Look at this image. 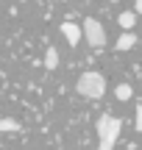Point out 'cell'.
<instances>
[{
    "label": "cell",
    "instance_id": "9",
    "mask_svg": "<svg viewBox=\"0 0 142 150\" xmlns=\"http://www.w3.org/2000/svg\"><path fill=\"white\" fill-rule=\"evenodd\" d=\"M45 67H48V70H56V67H59V50L56 47H48V53H45Z\"/></svg>",
    "mask_w": 142,
    "mask_h": 150
},
{
    "label": "cell",
    "instance_id": "4",
    "mask_svg": "<svg viewBox=\"0 0 142 150\" xmlns=\"http://www.w3.org/2000/svg\"><path fill=\"white\" fill-rule=\"evenodd\" d=\"M61 33H64L67 45H72V47H75V45L81 42V36H84V28L75 25V22H61Z\"/></svg>",
    "mask_w": 142,
    "mask_h": 150
},
{
    "label": "cell",
    "instance_id": "11",
    "mask_svg": "<svg viewBox=\"0 0 142 150\" xmlns=\"http://www.w3.org/2000/svg\"><path fill=\"white\" fill-rule=\"evenodd\" d=\"M134 11H137V14H142V0H137V3H134Z\"/></svg>",
    "mask_w": 142,
    "mask_h": 150
},
{
    "label": "cell",
    "instance_id": "6",
    "mask_svg": "<svg viewBox=\"0 0 142 150\" xmlns=\"http://www.w3.org/2000/svg\"><path fill=\"white\" fill-rule=\"evenodd\" d=\"M117 22H120L123 31H131V28L137 25V11H123V14L117 17Z\"/></svg>",
    "mask_w": 142,
    "mask_h": 150
},
{
    "label": "cell",
    "instance_id": "5",
    "mask_svg": "<svg viewBox=\"0 0 142 150\" xmlns=\"http://www.w3.org/2000/svg\"><path fill=\"white\" fill-rule=\"evenodd\" d=\"M134 45H137V36H134L131 31H123V33H120V39H117V45H114V47L120 50V53H126V50H131Z\"/></svg>",
    "mask_w": 142,
    "mask_h": 150
},
{
    "label": "cell",
    "instance_id": "7",
    "mask_svg": "<svg viewBox=\"0 0 142 150\" xmlns=\"http://www.w3.org/2000/svg\"><path fill=\"white\" fill-rule=\"evenodd\" d=\"M114 97H117L120 103H126V100H131V97H134V89H131L128 83H120V86L114 89Z\"/></svg>",
    "mask_w": 142,
    "mask_h": 150
},
{
    "label": "cell",
    "instance_id": "10",
    "mask_svg": "<svg viewBox=\"0 0 142 150\" xmlns=\"http://www.w3.org/2000/svg\"><path fill=\"white\" fill-rule=\"evenodd\" d=\"M134 128L142 134V106H137V114H134Z\"/></svg>",
    "mask_w": 142,
    "mask_h": 150
},
{
    "label": "cell",
    "instance_id": "2",
    "mask_svg": "<svg viewBox=\"0 0 142 150\" xmlns=\"http://www.w3.org/2000/svg\"><path fill=\"white\" fill-rule=\"evenodd\" d=\"M75 92L81 97L98 100V97L106 95V78L100 72H84V75H78V81H75Z\"/></svg>",
    "mask_w": 142,
    "mask_h": 150
},
{
    "label": "cell",
    "instance_id": "8",
    "mask_svg": "<svg viewBox=\"0 0 142 150\" xmlns=\"http://www.w3.org/2000/svg\"><path fill=\"white\" fill-rule=\"evenodd\" d=\"M14 131H20V122L11 117H3L0 120V134H14Z\"/></svg>",
    "mask_w": 142,
    "mask_h": 150
},
{
    "label": "cell",
    "instance_id": "3",
    "mask_svg": "<svg viewBox=\"0 0 142 150\" xmlns=\"http://www.w3.org/2000/svg\"><path fill=\"white\" fill-rule=\"evenodd\" d=\"M81 28H84V39H87L92 47H103V45H106V31H103V25H100V20L87 17Z\"/></svg>",
    "mask_w": 142,
    "mask_h": 150
},
{
    "label": "cell",
    "instance_id": "1",
    "mask_svg": "<svg viewBox=\"0 0 142 150\" xmlns=\"http://www.w3.org/2000/svg\"><path fill=\"white\" fill-rule=\"evenodd\" d=\"M95 131H98V150H114L123 131V120L114 114H100L95 122Z\"/></svg>",
    "mask_w": 142,
    "mask_h": 150
}]
</instances>
